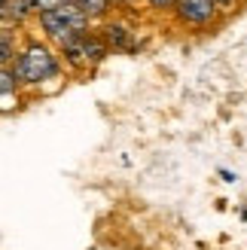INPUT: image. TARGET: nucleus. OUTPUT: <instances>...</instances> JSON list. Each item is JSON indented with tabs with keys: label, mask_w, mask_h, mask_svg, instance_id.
<instances>
[{
	"label": "nucleus",
	"mask_w": 247,
	"mask_h": 250,
	"mask_svg": "<svg viewBox=\"0 0 247 250\" xmlns=\"http://www.w3.org/2000/svg\"><path fill=\"white\" fill-rule=\"evenodd\" d=\"M58 73V64L52 52H49L46 46H28L24 52L16 58V67H12V77H16V83H43L49 77H55Z\"/></svg>",
	"instance_id": "1"
},
{
	"label": "nucleus",
	"mask_w": 247,
	"mask_h": 250,
	"mask_svg": "<svg viewBox=\"0 0 247 250\" xmlns=\"http://www.w3.org/2000/svg\"><path fill=\"white\" fill-rule=\"evenodd\" d=\"M177 9H180V19L183 21L205 24V21H211L217 6L211 3V0H177Z\"/></svg>",
	"instance_id": "2"
},
{
	"label": "nucleus",
	"mask_w": 247,
	"mask_h": 250,
	"mask_svg": "<svg viewBox=\"0 0 247 250\" xmlns=\"http://www.w3.org/2000/svg\"><path fill=\"white\" fill-rule=\"evenodd\" d=\"M70 3L77 6L85 19H98V16L107 12V0H70Z\"/></svg>",
	"instance_id": "3"
},
{
	"label": "nucleus",
	"mask_w": 247,
	"mask_h": 250,
	"mask_svg": "<svg viewBox=\"0 0 247 250\" xmlns=\"http://www.w3.org/2000/svg\"><path fill=\"white\" fill-rule=\"evenodd\" d=\"M80 52L85 61H101L104 58V43H98V40H80Z\"/></svg>",
	"instance_id": "4"
},
{
	"label": "nucleus",
	"mask_w": 247,
	"mask_h": 250,
	"mask_svg": "<svg viewBox=\"0 0 247 250\" xmlns=\"http://www.w3.org/2000/svg\"><path fill=\"white\" fill-rule=\"evenodd\" d=\"M16 77H12V70H6V67H0V98H6V95H12L16 92Z\"/></svg>",
	"instance_id": "5"
},
{
	"label": "nucleus",
	"mask_w": 247,
	"mask_h": 250,
	"mask_svg": "<svg viewBox=\"0 0 247 250\" xmlns=\"http://www.w3.org/2000/svg\"><path fill=\"white\" fill-rule=\"evenodd\" d=\"M107 40L113 46H125V28H119V24H110L107 28Z\"/></svg>",
	"instance_id": "6"
},
{
	"label": "nucleus",
	"mask_w": 247,
	"mask_h": 250,
	"mask_svg": "<svg viewBox=\"0 0 247 250\" xmlns=\"http://www.w3.org/2000/svg\"><path fill=\"white\" fill-rule=\"evenodd\" d=\"M31 3H34V9L46 12V9H58V6H64V3H70V0H31Z\"/></svg>",
	"instance_id": "7"
},
{
	"label": "nucleus",
	"mask_w": 247,
	"mask_h": 250,
	"mask_svg": "<svg viewBox=\"0 0 247 250\" xmlns=\"http://www.w3.org/2000/svg\"><path fill=\"white\" fill-rule=\"evenodd\" d=\"M9 58H12V49L6 43H0V61H9Z\"/></svg>",
	"instance_id": "8"
},
{
	"label": "nucleus",
	"mask_w": 247,
	"mask_h": 250,
	"mask_svg": "<svg viewBox=\"0 0 247 250\" xmlns=\"http://www.w3.org/2000/svg\"><path fill=\"white\" fill-rule=\"evenodd\" d=\"M153 6H171V3H177V0H150Z\"/></svg>",
	"instance_id": "9"
},
{
	"label": "nucleus",
	"mask_w": 247,
	"mask_h": 250,
	"mask_svg": "<svg viewBox=\"0 0 247 250\" xmlns=\"http://www.w3.org/2000/svg\"><path fill=\"white\" fill-rule=\"evenodd\" d=\"M214 6H226V3H232V0H211Z\"/></svg>",
	"instance_id": "10"
}]
</instances>
